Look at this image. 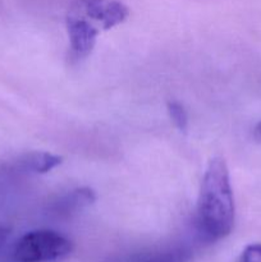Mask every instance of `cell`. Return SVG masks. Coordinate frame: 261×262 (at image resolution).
<instances>
[{"mask_svg": "<svg viewBox=\"0 0 261 262\" xmlns=\"http://www.w3.org/2000/svg\"><path fill=\"white\" fill-rule=\"evenodd\" d=\"M235 206L229 170L222 158L210 160L204 174L196 210V228L207 242L220 241L234 227Z\"/></svg>", "mask_w": 261, "mask_h": 262, "instance_id": "6da1fadb", "label": "cell"}, {"mask_svg": "<svg viewBox=\"0 0 261 262\" xmlns=\"http://www.w3.org/2000/svg\"><path fill=\"white\" fill-rule=\"evenodd\" d=\"M73 245L67 237L54 230L41 229L26 233L15 245V262H54L71 255Z\"/></svg>", "mask_w": 261, "mask_h": 262, "instance_id": "7a4b0ae2", "label": "cell"}, {"mask_svg": "<svg viewBox=\"0 0 261 262\" xmlns=\"http://www.w3.org/2000/svg\"><path fill=\"white\" fill-rule=\"evenodd\" d=\"M96 22L102 30H110L127 19L129 10L119 0H78L73 12Z\"/></svg>", "mask_w": 261, "mask_h": 262, "instance_id": "3957f363", "label": "cell"}, {"mask_svg": "<svg viewBox=\"0 0 261 262\" xmlns=\"http://www.w3.org/2000/svg\"><path fill=\"white\" fill-rule=\"evenodd\" d=\"M67 31L69 36L72 58L81 60L89 56L96 43L99 28L86 18L71 13L67 18Z\"/></svg>", "mask_w": 261, "mask_h": 262, "instance_id": "277c9868", "label": "cell"}, {"mask_svg": "<svg viewBox=\"0 0 261 262\" xmlns=\"http://www.w3.org/2000/svg\"><path fill=\"white\" fill-rule=\"evenodd\" d=\"M96 201L94 191L90 188H77L59 197L50 205L51 210L59 216H68L73 212L90 206Z\"/></svg>", "mask_w": 261, "mask_h": 262, "instance_id": "5b68a950", "label": "cell"}, {"mask_svg": "<svg viewBox=\"0 0 261 262\" xmlns=\"http://www.w3.org/2000/svg\"><path fill=\"white\" fill-rule=\"evenodd\" d=\"M63 159L58 155H53L49 152H31L27 154L19 161L20 166L26 171L45 174L53 170L58 165H60Z\"/></svg>", "mask_w": 261, "mask_h": 262, "instance_id": "8992f818", "label": "cell"}, {"mask_svg": "<svg viewBox=\"0 0 261 262\" xmlns=\"http://www.w3.org/2000/svg\"><path fill=\"white\" fill-rule=\"evenodd\" d=\"M188 260V253L181 248L168 251H159V252L146 253L133 258L130 262H186Z\"/></svg>", "mask_w": 261, "mask_h": 262, "instance_id": "52a82bcc", "label": "cell"}, {"mask_svg": "<svg viewBox=\"0 0 261 262\" xmlns=\"http://www.w3.org/2000/svg\"><path fill=\"white\" fill-rule=\"evenodd\" d=\"M168 113L170 119L173 120L174 125L179 130L186 132L187 127H188V115H187V112L183 105L178 101L168 102Z\"/></svg>", "mask_w": 261, "mask_h": 262, "instance_id": "ba28073f", "label": "cell"}, {"mask_svg": "<svg viewBox=\"0 0 261 262\" xmlns=\"http://www.w3.org/2000/svg\"><path fill=\"white\" fill-rule=\"evenodd\" d=\"M238 262H261V243L247 246L241 253Z\"/></svg>", "mask_w": 261, "mask_h": 262, "instance_id": "9c48e42d", "label": "cell"}, {"mask_svg": "<svg viewBox=\"0 0 261 262\" xmlns=\"http://www.w3.org/2000/svg\"><path fill=\"white\" fill-rule=\"evenodd\" d=\"M9 235H10V228L5 227V225H0V248L4 246V243L7 242Z\"/></svg>", "mask_w": 261, "mask_h": 262, "instance_id": "30bf717a", "label": "cell"}, {"mask_svg": "<svg viewBox=\"0 0 261 262\" xmlns=\"http://www.w3.org/2000/svg\"><path fill=\"white\" fill-rule=\"evenodd\" d=\"M253 137H255L256 141L261 142V122L258 123L255 127V129H253Z\"/></svg>", "mask_w": 261, "mask_h": 262, "instance_id": "8fae6325", "label": "cell"}]
</instances>
